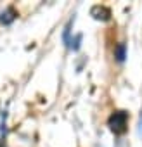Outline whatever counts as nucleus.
<instances>
[{"instance_id": "obj_1", "label": "nucleus", "mask_w": 142, "mask_h": 147, "mask_svg": "<svg viewBox=\"0 0 142 147\" xmlns=\"http://www.w3.org/2000/svg\"><path fill=\"white\" fill-rule=\"evenodd\" d=\"M108 126L114 135H123L128 130V113L125 111H114L109 119H108Z\"/></svg>"}, {"instance_id": "obj_2", "label": "nucleus", "mask_w": 142, "mask_h": 147, "mask_svg": "<svg viewBox=\"0 0 142 147\" xmlns=\"http://www.w3.org/2000/svg\"><path fill=\"white\" fill-rule=\"evenodd\" d=\"M90 14H92L95 19H99V21H108V19H109V16H111L109 9H108V7H104V5H95V7H92Z\"/></svg>"}, {"instance_id": "obj_3", "label": "nucleus", "mask_w": 142, "mask_h": 147, "mask_svg": "<svg viewBox=\"0 0 142 147\" xmlns=\"http://www.w3.org/2000/svg\"><path fill=\"white\" fill-rule=\"evenodd\" d=\"M16 18H18L16 9H14V7H7L2 14H0V23H4V24H11Z\"/></svg>"}, {"instance_id": "obj_4", "label": "nucleus", "mask_w": 142, "mask_h": 147, "mask_svg": "<svg viewBox=\"0 0 142 147\" xmlns=\"http://www.w3.org/2000/svg\"><path fill=\"white\" fill-rule=\"evenodd\" d=\"M114 55H116V59H118L120 62H123V61H125V57H126V47H125V43H120V45L116 47Z\"/></svg>"}, {"instance_id": "obj_5", "label": "nucleus", "mask_w": 142, "mask_h": 147, "mask_svg": "<svg viewBox=\"0 0 142 147\" xmlns=\"http://www.w3.org/2000/svg\"><path fill=\"white\" fill-rule=\"evenodd\" d=\"M139 133L142 137V114H140V121H139Z\"/></svg>"}]
</instances>
